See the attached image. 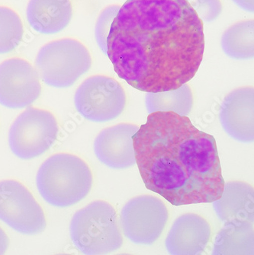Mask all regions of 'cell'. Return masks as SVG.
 <instances>
[{"instance_id":"2","label":"cell","mask_w":254,"mask_h":255,"mask_svg":"<svg viewBox=\"0 0 254 255\" xmlns=\"http://www.w3.org/2000/svg\"><path fill=\"white\" fill-rule=\"evenodd\" d=\"M146 187L174 206L212 203L225 187L216 139L187 116L150 114L132 136Z\"/></svg>"},{"instance_id":"9","label":"cell","mask_w":254,"mask_h":255,"mask_svg":"<svg viewBox=\"0 0 254 255\" xmlns=\"http://www.w3.org/2000/svg\"><path fill=\"white\" fill-rule=\"evenodd\" d=\"M0 220L23 235H37L45 229L42 208L27 187L15 180L0 181Z\"/></svg>"},{"instance_id":"22","label":"cell","mask_w":254,"mask_h":255,"mask_svg":"<svg viewBox=\"0 0 254 255\" xmlns=\"http://www.w3.org/2000/svg\"><path fill=\"white\" fill-rule=\"evenodd\" d=\"M240 8L253 13L254 11V0H232Z\"/></svg>"},{"instance_id":"16","label":"cell","mask_w":254,"mask_h":255,"mask_svg":"<svg viewBox=\"0 0 254 255\" xmlns=\"http://www.w3.org/2000/svg\"><path fill=\"white\" fill-rule=\"evenodd\" d=\"M253 223L248 221L226 222L214 243V255H254Z\"/></svg>"},{"instance_id":"21","label":"cell","mask_w":254,"mask_h":255,"mask_svg":"<svg viewBox=\"0 0 254 255\" xmlns=\"http://www.w3.org/2000/svg\"><path fill=\"white\" fill-rule=\"evenodd\" d=\"M202 21L212 22L216 21L222 11L220 0H195L191 4Z\"/></svg>"},{"instance_id":"7","label":"cell","mask_w":254,"mask_h":255,"mask_svg":"<svg viewBox=\"0 0 254 255\" xmlns=\"http://www.w3.org/2000/svg\"><path fill=\"white\" fill-rule=\"evenodd\" d=\"M74 105L78 113L93 123H105L118 118L125 110L126 95L113 78L92 76L76 90Z\"/></svg>"},{"instance_id":"19","label":"cell","mask_w":254,"mask_h":255,"mask_svg":"<svg viewBox=\"0 0 254 255\" xmlns=\"http://www.w3.org/2000/svg\"><path fill=\"white\" fill-rule=\"evenodd\" d=\"M24 34L23 23L16 11L0 6V54L15 50Z\"/></svg>"},{"instance_id":"13","label":"cell","mask_w":254,"mask_h":255,"mask_svg":"<svg viewBox=\"0 0 254 255\" xmlns=\"http://www.w3.org/2000/svg\"><path fill=\"white\" fill-rule=\"evenodd\" d=\"M212 236L210 225L195 213H186L173 223L165 246L170 255H196L204 252Z\"/></svg>"},{"instance_id":"3","label":"cell","mask_w":254,"mask_h":255,"mask_svg":"<svg viewBox=\"0 0 254 255\" xmlns=\"http://www.w3.org/2000/svg\"><path fill=\"white\" fill-rule=\"evenodd\" d=\"M39 194L47 204L66 208L80 202L90 191L92 174L82 158L70 153L49 157L36 178Z\"/></svg>"},{"instance_id":"18","label":"cell","mask_w":254,"mask_h":255,"mask_svg":"<svg viewBox=\"0 0 254 255\" xmlns=\"http://www.w3.org/2000/svg\"><path fill=\"white\" fill-rule=\"evenodd\" d=\"M145 105L149 114L171 112L182 116H188L193 106V93L186 83L174 90L147 92Z\"/></svg>"},{"instance_id":"23","label":"cell","mask_w":254,"mask_h":255,"mask_svg":"<svg viewBox=\"0 0 254 255\" xmlns=\"http://www.w3.org/2000/svg\"><path fill=\"white\" fill-rule=\"evenodd\" d=\"M8 238L2 228L0 227V255H4L8 246Z\"/></svg>"},{"instance_id":"15","label":"cell","mask_w":254,"mask_h":255,"mask_svg":"<svg viewBox=\"0 0 254 255\" xmlns=\"http://www.w3.org/2000/svg\"><path fill=\"white\" fill-rule=\"evenodd\" d=\"M254 188L242 181L225 184L220 198L212 207L221 221H248L254 223Z\"/></svg>"},{"instance_id":"6","label":"cell","mask_w":254,"mask_h":255,"mask_svg":"<svg viewBox=\"0 0 254 255\" xmlns=\"http://www.w3.org/2000/svg\"><path fill=\"white\" fill-rule=\"evenodd\" d=\"M58 132V124L53 114L44 109L28 108L11 125L8 145L15 156L32 159L51 148Z\"/></svg>"},{"instance_id":"5","label":"cell","mask_w":254,"mask_h":255,"mask_svg":"<svg viewBox=\"0 0 254 255\" xmlns=\"http://www.w3.org/2000/svg\"><path fill=\"white\" fill-rule=\"evenodd\" d=\"M92 66L86 46L76 39L63 38L43 46L35 60L42 81L50 87L65 89L73 86Z\"/></svg>"},{"instance_id":"20","label":"cell","mask_w":254,"mask_h":255,"mask_svg":"<svg viewBox=\"0 0 254 255\" xmlns=\"http://www.w3.org/2000/svg\"><path fill=\"white\" fill-rule=\"evenodd\" d=\"M119 7L109 6L101 13L96 22L95 36L98 45L102 52L106 54V38L112 20L118 12Z\"/></svg>"},{"instance_id":"24","label":"cell","mask_w":254,"mask_h":255,"mask_svg":"<svg viewBox=\"0 0 254 255\" xmlns=\"http://www.w3.org/2000/svg\"><path fill=\"white\" fill-rule=\"evenodd\" d=\"M188 1H189V0H188Z\"/></svg>"},{"instance_id":"12","label":"cell","mask_w":254,"mask_h":255,"mask_svg":"<svg viewBox=\"0 0 254 255\" xmlns=\"http://www.w3.org/2000/svg\"><path fill=\"white\" fill-rule=\"evenodd\" d=\"M138 129L131 124H119L101 131L94 142L95 155L99 162L112 169L134 166L136 161L132 136Z\"/></svg>"},{"instance_id":"11","label":"cell","mask_w":254,"mask_h":255,"mask_svg":"<svg viewBox=\"0 0 254 255\" xmlns=\"http://www.w3.org/2000/svg\"><path fill=\"white\" fill-rule=\"evenodd\" d=\"M254 92L253 87L235 89L221 105V125L230 137L238 142H254Z\"/></svg>"},{"instance_id":"17","label":"cell","mask_w":254,"mask_h":255,"mask_svg":"<svg viewBox=\"0 0 254 255\" xmlns=\"http://www.w3.org/2000/svg\"><path fill=\"white\" fill-rule=\"evenodd\" d=\"M254 20L235 23L224 33L221 46L225 55L236 60L254 58Z\"/></svg>"},{"instance_id":"14","label":"cell","mask_w":254,"mask_h":255,"mask_svg":"<svg viewBox=\"0 0 254 255\" xmlns=\"http://www.w3.org/2000/svg\"><path fill=\"white\" fill-rule=\"evenodd\" d=\"M27 19L37 33L53 34L67 27L73 17L70 0H30Z\"/></svg>"},{"instance_id":"4","label":"cell","mask_w":254,"mask_h":255,"mask_svg":"<svg viewBox=\"0 0 254 255\" xmlns=\"http://www.w3.org/2000/svg\"><path fill=\"white\" fill-rule=\"evenodd\" d=\"M70 235L75 247L84 255H108L123 244L116 212L102 200L93 201L73 215Z\"/></svg>"},{"instance_id":"1","label":"cell","mask_w":254,"mask_h":255,"mask_svg":"<svg viewBox=\"0 0 254 255\" xmlns=\"http://www.w3.org/2000/svg\"><path fill=\"white\" fill-rule=\"evenodd\" d=\"M203 23L188 0H127L112 20L106 55L115 73L145 92L174 90L203 61Z\"/></svg>"},{"instance_id":"8","label":"cell","mask_w":254,"mask_h":255,"mask_svg":"<svg viewBox=\"0 0 254 255\" xmlns=\"http://www.w3.org/2000/svg\"><path fill=\"white\" fill-rule=\"evenodd\" d=\"M168 219V210L162 200L154 196H138L124 206L120 225L131 243L151 246L162 235Z\"/></svg>"},{"instance_id":"10","label":"cell","mask_w":254,"mask_h":255,"mask_svg":"<svg viewBox=\"0 0 254 255\" xmlns=\"http://www.w3.org/2000/svg\"><path fill=\"white\" fill-rule=\"evenodd\" d=\"M41 86L37 70L24 59L10 58L0 64V105L21 109L35 102Z\"/></svg>"}]
</instances>
